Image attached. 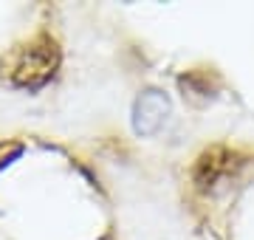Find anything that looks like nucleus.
I'll use <instances>...</instances> for the list:
<instances>
[{"instance_id": "nucleus-1", "label": "nucleus", "mask_w": 254, "mask_h": 240, "mask_svg": "<svg viewBox=\"0 0 254 240\" xmlns=\"http://www.w3.org/2000/svg\"><path fill=\"white\" fill-rule=\"evenodd\" d=\"M57 65V54L51 46H31L26 54L20 57L17 71H14V79L20 85H40L46 82L51 71Z\"/></svg>"}, {"instance_id": "nucleus-2", "label": "nucleus", "mask_w": 254, "mask_h": 240, "mask_svg": "<svg viewBox=\"0 0 254 240\" xmlns=\"http://www.w3.org/2000/svg\"><path fill=\"white\" fill-rule=\"evenodd\" d=\"M218 153L220 150H212V153H206V156L198 161V167H195V178H198V181L206 184V181H212L215 176H220V173L226 170V164H220L218 161Z\"/></svg>"}, {"instance_id": "nucleus-3", "label": "nucleus", "mask_w": 254, "mask_h": 240, "mask_svg": "<svg viewBox=\"0 0 254 240\" xmlns=\"http://www.w3.org/2000/svg\"><path fill=\"white\" fill-rule=\"evenodd\" d=\"M20 150H23V147H20L17 141H11V144H0V170L9 164V158H17Z\"/></svg>"}]
</instances>
